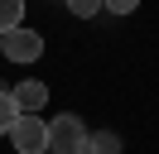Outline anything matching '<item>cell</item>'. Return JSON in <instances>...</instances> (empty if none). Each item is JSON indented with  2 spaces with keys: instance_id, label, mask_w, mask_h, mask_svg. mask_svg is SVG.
Here are the masks:
<instances>
[{
  "instance_id": "cell-1",
  "label": "cell",
  "mask_w": 159,
  "mask_h": 154,
  "mask_svg": "<svg viewBox=\"0 0 159 154\" xmlns=\"http://www.w3.org/2000/svg\"><path fill=\"white\" fill-rule=\"evenodd\" d=\"M48 154H87V125L82 116H53L48 120Z\"/></svg>"
},
{
  "instance_id": "cell-2",
  "label": "cell",
  "mask_w": 159,
  "mask_h": 154,
  "mask_svg": "<svg viewBox=\"0 0 159 154\" xmlns=\"http://www.w3.org/2000/svg\"><path fill=\"white\" fill-rule=\"evenodd\" d=\"M10 144L20 154H48V120H39V116H20L10 130Z\"/></svg>"
},
{
  "instance_id": "cell-3",
  "label": "cell",
  "mask_w": 159,
  "mask_h": 154,
  "mask_svg": "<svg viewBox=\"0 0 159 154\" xmlns=\"http://www.w3.org/2000/svg\"><path fill=\"white\" fill-rule=\"evenodd\" d=\"M0 53L10 58V63H34V58L43 53V38L20 24V29H10V34H0Z\"/></svg>"
},
{
  "instance_id": "cell-4",
  "label": "cell",
  "mask_w": 159,
  "mask_h": 154,
  "mask_svg": "<svg viewBox=\"0 0 159 154\" xmlns=\"http://www.w3.org/2000/svg\"><path fill=\"white\" fill-rule=\"evenodd\" d=\"M10 96H15V106H20L24 116H39V111H43V101H48V87L29 77V82H20V87H15Z\"/></svg>"
},
{
  "instance_id": "cell-5",
  "label": "cell",
  "mask_w": 159,
  "mask_h": 154,
  "mask_svg": "<svg viewBox=\"0 0 159 154\" xmlns=\"http://www.w3.org/2000/svg\"><path fill=\"white\" fill-rule=\"evenodd\" d=\"M87 154H120L116 130H87Z\"/></svg>"
},
{
  "instance_id": "cell-6",
  "label": "cell",
  "mask_w": 159,
  "mask_h": 154,
  "mask_svg": "<svg viewBox=\"0 0 159 154\" xmlns=\"http://www.w3.org/2000/svg\"><path fill=\"white\" fill-rule=\"evenodd\" d=\"M20 19H24V0H0V34L20 29Z\"/></svg>"
},
{
  "instance_id": "cell-7",
  "label": "cell",
  "mask_w": 159,
  "mask_h": 154,
  "mask_svg": "<svg viewBox=\"0 0 159 154\" xmlns=\"http://www.w3.org/2000/svg\"><path fill=\"white\" fill-rule=\"evenodd\" d=\"M20 116H24V111L15 106V96H10V92H0V135H10Z\"/></svg>"
},
{
  "instance_id": "cell-8",
  "label": "cell",
  "mask_w": 159,
  "mask_h": 154,
  "mask_svg": "<svg viewBox=\"0 0 159 154\" xmlns=\"http://www.w3.org/2000/svg\"><path fill=\"white\" fill-rule=\"evenodd\" d=\"M68 10L77 19H92V15H101V0H68Z\"/></svg>"
},
{
  "instance_id": "cell-9",
  "label": "cell",
  "mask_w": 159,
  "mask_h": 154,
  "mask_svg": "<svg viewBox=\"0 0 159 154\" xmlns=\"http://www.w3.org/2000/svg\"><path fill=\"white\" fill-rule=\"evenodd\" d=\"M140 0H101V10H111V15H130Z\"/></svg>"
}]
</instances>
